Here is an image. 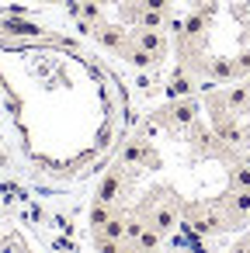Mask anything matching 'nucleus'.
<instances>
[{
  "label": "nucleus",
  "mask_w": 250,
  "mask_h": 253,
  "mask_svg": "<svg viewBox=\"0 0 250 253\" xmlns=\"http://www.w3.org/2000/svg\"><path fill=\"white\" fill-rule=\"evenodd\" d=\"M0 253H73V246H66L59 236L49 243V236L39 239L25 229H0Z\"/></svg>",
  "instance_id": "nucleus-2"
},
{
  "label": "nucleus",
  "mask_w": 250,
  "mask_h": 253,
  "mask_svg": "<svg viewBox=\"0 0 250 253\" xmlns=\"http://www.w3.org/2000/svg\"><path fill=\"white\" fill-rule=\"evenodd\" d=\"M0 45V149L42 194H77L125 142L139 104L111 63L77 32L11 25Z\"/></svg>",
  "instance_id": "nucleus-1"
}]
</instances>
